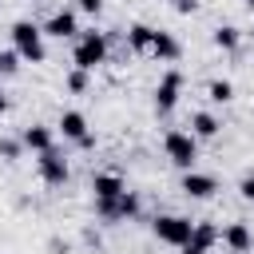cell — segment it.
Masks as SVG:
<instances>
[{"label": "cell", "instance_id": "cell-1", "mask_svg": "<svg viewBox=\"0 0 254 254\" xmlns=\"http://www.w3.org/2000/svg\"><path fill=\"white\" fill-rule=\"evenodd\" d=\"M8 36H12V48H16L20 60H28V64H44V60H48L44 24H36V20H16V24L8 28Z\"/></svg>", "mask_w": 254, "mask_h": 254}, {"label": "cell", "instance_id": "cell-2", "mask_svg": "<svg viewBox=\"0 0 254 254\" xmlns=\"http://www.w3.org/2000/svg\"><path fill=\"white\" fill-rule=\"evenodd\" d=\"M163 151H167V159H171L179 171H190V167L198 163V139H194L190 131H183V127H171V131L163 135Z\"/></svg>", "mask_w": 254, "mask_h": 254}, {"label": "cell", "instance_id": "cell-3", "mask_svg": "<svg viewBox=\"0 0 254 254\" xmlns=\"http://www.w3.org/2000/svg\"><path fill=\"white\" fill-rule=\"evenodd\" d=\"M107 60V36L103 32H79L75 36V52H71V64L75 67H83V71H95L99 64Z\"/></svg>", "mask_w": 254, "mask_h": 254}, {"label": "cell", "instance_id": "cell-4", "mask_svg": "<svg viewBox=\"0 0 254 254\" xmlns=\"http://www.w3.org/2000/svg\"><path fill=\"white\" fill-rule=\"evenodd\" d=\"M151 230H155V238H159V242H167V246H187V242H190L194 222H190L187 214H155Z\"/></svg>", "mask_w": 254, "mask_h": 254}, {"label": "cell", "instance_id": "cell-5", "mask_svg": "<svg viewBox=\"0 0 254 254\" xmlns=\"http://www.w3.org/2000/svg\"><path fill=\"white\" fill-rule=\"evenodd\" d=\"M179 95H183V71L179 67H167L155 83V115H171L179 107Z\"/></svg>", "mask_w": 254, "mask_h": 254}, {"label": "cell", "instance_id": "cell-6", "mask_svg": "<svg viewBox=\"0 0 254 254\" xmlns=\"http://www.w3.org/2000/svg\"><path fill=\"white\" fill-rule=\"evenodd\" d=\"M36 171H40V179L48 183V187H64L67 179H71V163H67V155L64 151H44V155H36Z\"/></svg>", "mask_w": 254, "mask_h": 254}, {"label": "cell", "instance_id": "cell-7", "mask_svg": "<svg viewBox=\"0 0 254 254\" xmlns=\"http://www.w3.org/2000/svg\"><path fill=\"white\" fill-rule=\"evenodd\" d=\"M139 210H143V202H139L135 190H123V194L111 198V202H95V214H99L103 222H127V218H135Z\"/></svg>", "mask_w": 254, "mask_h": 254}, {"label": "cell", "instance_id": "cell-8", "mask_svg": "<svg viewBox=\"0 0 254 254\" xmlns=\"http://www.w3.org/2000/svg\"><path fill=\"white\" fill-rule=\"evenodd\" d=\"M44 36H52V40H75V36H79V16H75V8H56V12L44 20Z\"/></svg>", "mask_w": 254, "mask_h": 254}, {"label": "cell", "instance_id": "cell-9", "mask_svg": "<svg viewBox=\"0 0 254 254\" xmlns=\"http://www.w3.org/2000/svg\"><path fill=\"white\" fill-rule=\"evenodd\" d=\"M179 190L187 194V198H210L214 190H218V179L214 175H206V171H183V179H179Z\"/></svg>", "mask_w": 254, "mask_h": 254}, {"label": "cell", "instance_id": "cell-10", "mask_svg": "<svg viewBox=\"0 0 254 254\" xmlns=\"http://www.w3.org/2000/svg\"><path fill=\"white\" fill-rule=\"evenodd\" d=\"M56 131H60L64 139H71V143H83V139L91 135V127H87V115H83V111H75V107L60 111V119H56Z\"/></svg>", "mask_w": 254, "mask_h": 254}, {"label": "cell", "instance_id": "cell-11", "mask_svg": "<svg viewBox=\"0 0 254 254\" xmlns=\"http://www.w3.org/2000/svg\"><path fill=\"white\" fill-rule=\"evenodd\" d=\"M218 238H222V230H218L214 222H194L190 242H187V246H179V250H183V254H210Z\"/></svg>", "mask_w": 254, "mask_h": 254}, {"label": "cell", "instance_id": "cell-12", "mask_svg": "<svg viewBox=\"0 0 254 254\" xmlns=\"http://www.w3.org/2000/svg\"><path fill=\"white\" fill-rule=\"evenodd\" d=\"M123 190H127L123 175H115V171H99V175H91V194H95V202H111V198H119Z\"/></svg>", "mask_w": 254, "mask_h": 254}, {"label": "cell", "instance_id": "cell-13", "mask_svg": "<svg viewBox=\"0 0 254 254\" xmlns=\"http://www.w3.org/2000/svg\"><path fill=\"white\" fill-rule=\"evenodd\" d=\"M20 143H24L32 155H44V151L56 147V135H52V127H44V123H28V127L20 131Z\"/></svg>", "mask_w": 254, "mask_h": 254}, {"label": "cell", "instance_id": "cell-14", "mask_svg": "<svg viewBox=\"0 0 254 254\" xmlns=\"http://www.w3.org/2000/svg\"><path fill=\"white\" fill-rule=\"evenodd\" d=\"M151 56H155V60H163V64H175V60L183 56V44H179L171 32L155 28V44H151Z\"/></svg>", "mask_w": 254, "mask_h": 254}, {"label": "cell", "instance_id": "cell-15", "mask_svg": "<svg viewBox=\"0 0 254 254\" xmlns=\"http://www.w3.org/2000/svg\"><path fill=\"white\" fill-rule=\"evenodd\" d=\"M151 44H155V28L151 24H131L127 28V48L135 56H151Z\"/></svg>", "mask_w": 254, "mask_h": 254}, {"label": "cell", "instance_id": "cell-16", "mask_svg": "<svg viewBox=\"0 0 254 254\" xmlns=\"http://www.w3.org/2000/svg\"><path fill=\"white\" fill-rule=\"evenodd\" d=\"M218 131H222V119L214 111H194L190 115V135L194 139H214Z\"/></svg>", "mask_w": 254, "mask_h": 254}, {"label": "cell", "instance_id": "cell-17", "mask_svg": "<svg viewBox=\"0 0 254 254\" xmlns=\"http://www.w3.org/2000/svg\"><path fill=\"white\" fill-rule=\"evenodd\" d=\"M222 242H226V250H246V254H250V246H254V230H250L246 222H230V226L222 230Z\"/></svg>", "mask_w": 254, "mask_h": 254}, {"label": "cell", "instance_id": "cell-18", "mask_svg": "<svg viewBox=\"0 0 254 254\" xmlns=\"http://www.w3.org/2000/svg\"><path fill=\"white\" fill-rule=\"evenodd\" d=\"M210 40H214V48H218V52H238V44H242V32H238L234 24H218Z\"/></svg>", "mask_w": 254, "mask_h": 254}, {"label": "cell", "instance_id": "cell-19", "mask_svg": "<svg viewBox=\"0 0 254 254\" xmlns=\"http://www.w3.org/2000/svg\"><path fill=\"white\" fill-rule=\"evenodd\" d=\"M206 99L210 103H230L234 99V83L230 79H210L206 83Z\"/></svg>", "mask_w": 254, "mask_h": 254}, {"label": "cell", "instance_id": "cell-20", "mask_svg": "<svg viewBox=\"0 0 254 254\" xmlns=\"http://www.w3.org/2000/svg\"><path fill=\"white\" fill-rule=\"evenodd\" d=\"M64 87H67L71 95H83V91H87V71H83V67H71V71L64 75Z\"/></svg>", "mask_w": 254, "mask_h": 254}, {"label": "cell", "instance_id": "cell-21", "mask_svg": "<svg viewBox=\"0 0 254 254\" xmlns=\"http://www.w3.org/2000/svg\"><path fill=\"white\" fill-rule=\"evenodd\" d=\"M16 71H20V56H16V48L0 52V75H16Z\"/></svg>", "mask_w": 254, "mask_h": 254}, {"label": "cell", "instance_id": "cell-22", "mask_svg": "<svg viewBox=\"0 0 254 254\" xmlns=\"http://www.w3.org/2000/svg\"><path fill=\"white\" fill-rule=\"evenodd\" d=\"M20 147H24V143H16V139H0V159H4V163H16V159H20Z\"/></svg>", "mask_w": 254, "mask_h": 254}, {"label": "cell", "instance_id": "cell-23", "mask_svg": "<svg viewBox=\"0 0 254 254\" xmlns=\"http://www.w3.org/2000/svg\"><path fill=\"white\" fill-rule=\"evenodd\" d=\"M238 198H242V202H254V171H246V175L238 179Z\"/></svg>", "mask_w": 254, "mask_h": 254}, {"label": "cell", "instance_id": "cell-24", "mask_svg": "<svg viewBox=\"0 0 254 254\" xmlns=\"http://www.w3.org/2000/svg\"><path fill=\"white\" fill-rule=\"evenodd\" d=\"M75 12H87V16H99V12H103V0H75Z\"/></svg>", "mask_w": 254, "mask_h": 254}, {"label": "cell", "instance_id": "cell-25", "mask_svg": "<svg viewBox=\"0 0 254 254\" xmlns=\"http://www.w3.org/2000/svg\"><path fill=\"white\" fill-rule=\"evenodd\" d=\"M171 8H175L179 16H190V12L198 8V0H171Z\"/></svg>", "mask_w": 254, "mask_h": 254}, {"label": "cell", "instance_id": "cell-26", "mask_svg": "<svg viewBox=\"0 0 254 254\" xmlns=\"http://www.w3.org/2000/svg\"><path fill=\"white\" fill-rule=\"evenodd\" d=\"M8 107H12V103H8V95H4V91H0V119H4V115H8Z\"/></svg>", "mask_w": 254, "mask_h": 254}, {"label": "cell", "instance_id": "cell-27", "mask_svg": "<svg viewBox=\"0 0 254 254\" xmlns=\"http://www.w3.org/2000/svg\"><path fill=\"white\" fill-rule=\"evenodd\" d=\"M226 254H246V250H226Z\"/></svg>", "mask_w": 254, "mask_h": 254}, {"label": "cell", "instance_id": "cell-28", "mask_svg": "<svg viewBox=\"0 0 254 254\" xmlns=\"http://www.w3.org/2000/svg\"><path fill=\"white\" fill-rule=\"evenodd\" d=\"M242 4H246V8H254V0H242Z\"/></svg>", "mask_w": 254, "mask_h": 254}, {"label": "cell", "instance_id": "cell-29", "mask_svg": "<svg viewBox=\"0 0 254 254\" xmlns=\"http://www.w3.org/2000/svg\"><path fill=\"white\" fill-rule=\"evenodd\" d=\"M250 48H254V32H250Z\"/></svg>", "mask_w": 254, "mask_h": 254}]
</instances>
